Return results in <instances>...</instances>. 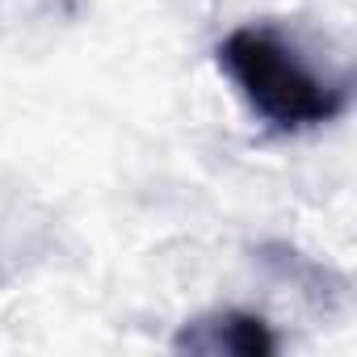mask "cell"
Returning <instances> with one entry per match:
<instances>
[{
    "mask_svg": "<svg viewBox=\"0 0 357 357\" xmlns=\"http://www.w3.org/2000/svg\"><path fill=\"white\" fill-rule=\"evenodd\" d=\"M219 68L236 80L244 101L282 130L332 122L344 105L340 89L315 76L303 55L265 26H240L219 43Z\"/></svg>",
    "mask_w": 357,
    "mask_h": 357,
    "instance_id": "obj_1",
    "label": "cell"
},
{
    "mask_svg": "<svg viewBox=\"0 0 357 357\" xmlns=\"http://www.w3.org/2000/svg\"><path fill=\"white\" fill-rule=\"evenodd\" d=\"M202 328H211L215 340H198L194 349H223V353H240V357H269L278 349L265 319H257V315H223Z\"/></svg>",
    "mask_w": 357,
    "mask_h": 357,
    "instance_id": "obj_2",
    "label": "cell"
}]
</instances>
